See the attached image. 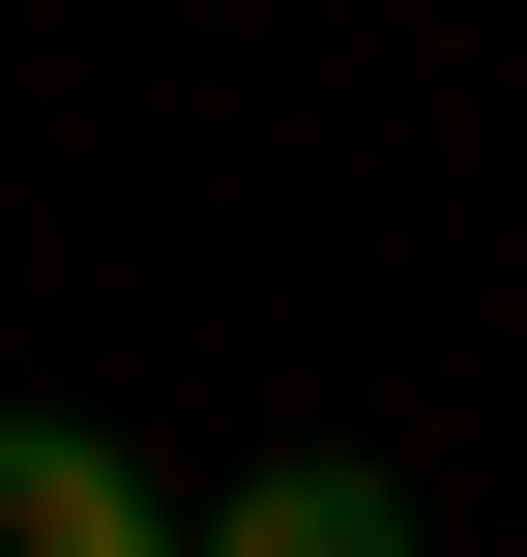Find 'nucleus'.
I'll return each instance as SVG.
<instances>
[{"mask_svg":"<svg viewBox=\"0 0 527 557\" xmlns=\"http://www.w3.org/2000/svg\"><path fill=\"white\" fill-rule=\"evenodd\" d=\"M205 499L176 470H117V441H59V411H0V557H176Z\"/></svg>","mask_w":527,"mask_h":557,"instance_id":"obj_1","label":"nucleus"},{"mask_svg":"<svg viewBox=\"0 0 527 557\" xmlns=\"http://www.w3.org/2000/svg\"><path fill=\"white\" fill-rule=\"evenodd\" d=\"M205 529H235V557H411V470H352V441H323V470H235Z\"/></svg>","mask_w":527,"mask_h":557,"instance_id":"obj_2","label":"nucleus"}]
</instances>
